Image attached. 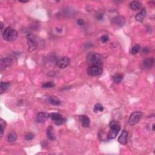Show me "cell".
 <instances>
[{"instance_id": "1", "label": "cell", "mask_w": 155, "mask_h": 155, "mask_svg": "<svg viewBox=\"0 0 155 155\" xmlns=\"http://www.w3.org/2000/svg\"><path fill=\"white\" fill-rule=\"evenodd\" d=\"M110 130L107 135L108 139H115L121 130L120 124L117 121H112L110 123Z\"/></svg>"}, {"instance_id": "2", "label": "cell", "mask_w": 155, "mask_h": 155, "mask_svg": "<svg viewBox=\"0 0 155 155\" xmlns=\"http://www.w3.org/2000/svg\"><path fill=\"white\" fill-rule=\"evenodd\" d=\"M3 36V38L7 41L12 42L16 40L18 37V32L13 28L8 27L4 31Z\"/></svg>"}, {"instance_id": "3", "label": "cell", "mask_w": 155, "mask_h": 155, "mask_svg": "<svg viewBox=\"0 0 155 155\" xmlns=\"http://www.w3.org/2000/svg\"><path fill=\"white\" fill-rule=\"evenodd\" d=\"M88 61L91 64V65H98L101 67L103 63L102 58L99 54L91 53L88 56Z\"/></svg>"}, {"instance_id": "4", "label": "cell", "mask_w": 155, "mask_h": 155, "mask_svg": "<svg viewBox=\"0 0 155 155\" xmlns=\"http://www.w3.org/2000/svg\"><path fill=\"white\" fill-rule=\"evenodd\" d=\"M27 44H28V50L29 52H32L36 50L38 46L37 39L32 34H28L27 35Z\"/></svg>"}, {"instance_id": "5", "label": "cell", "mask_w": 155, "mask_h": 155, "mask_svg": "<svg viewBox=\"0 0 155 155\" xmlns=\"http://www.w3.org/2000/svg\"><path fill=\"white\" fill-rule=\"evenodd\" d=\"M49 118L52 121H55L56 125H60L65 123L66 119L63 118L61 114L59 113H51L49 114Z\"/></svg>"}, {"instance_id": "6", "label": "cell", "mask_w": 155, "mask_h": 155, "mask_svg": "<svg viewBox=\"0 0 155 155\" xmlns=\"http://www.w3.org/2000/svg\"><path fill=\"white\" fill-rule=\"evenodd\" d=\"M102 69L101 67L98 65H90L87 70V73L90 76H96L101 75L102 73Z\"/></svg>"}, {"instance_id": "7", "label": "cell", "mask_w": 155, "mask_h": 155, "mask_svg": "<svg viewBox=\"0 0 155 155\" xmlns=\"http://www.w3.org/2000/svg\"><path fill=\"white\" fill-rule=\"evenodd\" d=\"M143 113L141 112H135L131 114L129 118V124L131 125H135L139 123L141 119Z\"/></svg>"}, {"instance_id": "8", "label": "cell", "mask_w": 155, "mask_h": 155, "mask_svg": "<svg viewBox=\"0 0 155 155\" xmlns=\"http://www.w3.org/2000/svg\"><path fill=\"white\" fill-rule=\"evenodd\" d=\"M56 64H57V66L60 69H65L70 65V59L67 57H63L58 59Z\"/></svg>"}, {"instance_id": "9", "label": "cell", "mask_w": 155, "mask_h": 155, "mask_svg": "<svg viewBox=\"0 0 155 155\" xmlns=\"http://www.w3.org/2000/svg\"><path fill=\"white\" fill-rule=\"evenodd\" d=\"M49 118V114L46 112H40L36 116V121L39 123H44Z\"/></svg>"}, {"instance_id": "10", "label": "cell", "mask_w": 155, "mask_h": 155, "mask_svg": "<svg viewBox=\"0 0 155 155\" xmlns=\"http://www.w3.org/2000/svg\"><path fill=\"white\" fill-rule=\"evenodd\" d=\"M112 23L118 27H123L125 23V19L123 16H117L112 19Z\"/></svg>"}, {"instance_id": "11", "label": "cell", "mask_w": 155, "mask_h": 155, "mask_svg": "<svg viewBox=\"0 0 155 155\" xmlns=\"http://www.w3.org/2000/svg\"><path fill=\"white\" fill-rule=\"evenodd\" d=\"M79 120L81 123L82 127H88L90 124V120L89 118L86 115H81L79 117Z\"/></svg>"}, {"instance_id": "12", "label": "cell", "mask_w": 155, "mask_h": 155, "mask_svg": "<svg viewBox=\"0 0 155 155\" xmlns=\"http://www.w3.org/2000/svg\"><path fill=\"white\" fill-rule=\"evenodd\" d=\"M127 137L128 132L126 130H123L121 135L118 139V142L123 145H125L127 143Z\"/></svg>"}, {"instance_id": "13", "label": "cell", "mask_w": 155, "mask_h": 155, "mask_svg": "<svg viewBox=\"0 0 155 155\" xmlns=\"http://www.w3.org/2000/svg\"><path fill=\"white\" fill-rule=\"evenodd\" d=\"M12 63V59L10 58H2L1 59V70L5 69V68L10 65Z\"/></svg>"}, {"instance_id": "14", "label": "cell", "mask_w": 155, "mask_h": 155, "mask_svg": "<svg viewBox=\"0 0 155 155\" xmlns=\"http://www.w3.org/2000/svg\"><path fill=\"white\" fill-rule=\"evenodd\" d=\"M154 59L153 58H148L145 59L144 62H143V65L145 68L147 69H150L152 68L153 65H154Z\"/></svg>"}, {"instance_id": "15", "label": "cell", "mask_w": 155, "mask_h": 155, "mask_svg": "<svg viewBox=\"0 0 155 155\" xmlns=\"http://www.w3.org/2000/svg\"><path fill=\"white\" fill-rule=\"evenodd\" d=\"M145 16H146V10L145 9H142L141 10L140 12L138 13L136 15V16L135 17V19L137 21L141 23L144 21V19Z\"/></svg>"}, {"instance_id": "16", "label": "cell", "mask_w": 155, "mask_h": 155, "mask_svg": "<svg viewBox=\"0 0 155 155\" xmlns=\"http://www.w3.org/2000/svg\"><path fill=\"white\" fill-rule=\"evenodd\" d=\"M48 102H49L50 104H51L53 106H59L61 104V101L55 96L50 97V98L48 99Z\"/></svg>"}, {"instance_id": "17", "label": "cell", "mask_w": 155, "mask_h": 155, "mask_svg": "<svg viewBox=\"0 0 155 155\" xmlns=\"http://www.w3.org/2000/svg\"><path fill=\"white\" fill-rule=\"evenodd\" d=\"M47 135L50 140H54L55 139V136L53 132V128L52 126H50V127L47 128Z\"/></svg>"}, {"instance_id": "18", "label": "cell", "mask_w": 155, "mask_h": 155, "mask_svg": "<svg viewBox=\"0 0 155 155\" xmlns=\"http://www.w3.org/2000/svg\"><path fill=\"white\" fill-rule=\"evenodd\" d=\"M130 7L133 10H137L141 9V4L139 1H133L130 3Z\"/></svg>"}, {"instance_id": "19", "label": "cell", "mask_w": 155, "mask_h": 155, "mask_svg": "<svg viewBox=\"0 0 155 155\" xmlns=\"http://www.w3.org/2000/svg\"><path fill=\"white\" fill-rule=\"evenodd\" d=\"M112 78H113V80L114 82L118 84V83H120L122 81H123V76L121 74L118 73V74H115V75H113V77H112Z\"/></svg>"}, {"instance_id": "20", "label": "cell", "mask_w": 155, "mask_h": 155, "mask_svg": "<svg viewBox=\"0 0 155 155\" xmlns=\"http://www.w3.org/2000/svg\"><path fill=\"white\" fill-rule=\"evenodd\" d=\"M17 139V135L15 133H10L7 136V141L10 142H15Z\"/></svg>"}, {"instance_id": "21", "label": "cell", "mask_w": 155, "mask_h": 155, "mask_svg": "<svg viewBox=\"0 0 155 155\" xmlns=\"http://www.w3.org/2000/svg\"><path fill=\"white\" fill-rule=\"evenodd\" d=\"M10 86V84L8 82H3L1 83V93L2 94L5 91L7 90V89L9 88Z\"/></svg>"}, {"instance_id": "22", "label": "cell", "mask_w": 155, "mask_h": 155, "mask_svg": "<svg viewBox=\"0 0 155 155\" xmlns=\"http://www.w3.org/2000/svg\"><path fill=\"white\" fill-rule=\"evenodd\" d=\"M0 127H1V130H0V136L1 137H2L4 133V127H5V122L4 121L3 119H0Z\"/></svg>"}, {"instance_id": "23", "label": "cell", "mask_w": 155, "mask_h": 155, "mask_svg": "<svg viewBox=\"0 0 155 155\" xmlns=\"http://www.w3.org/2000/svg\"><path fill=\"white\" fill-rule=\"evenodd\" d=\"M139 50H140V46H139V44H135V45L131 48V53L132 54V55H136V54L138 53Z\"/></svg>"}, {"instance_id": "24", "label": "cell", "mask_w": 155, "mask_h": 155, "mask_svg": "<svg viewBox=\"0 0 155 155\" xmlns=\"http://www.w3.org/2000/svg\"><path fill=\"white\" fill-rule=\"evenodd\" d=\"M104 107L102 106L101 104H96L94 107V112H102L104 110Z\"/></svg>"}, {"instance_id": "25", "label": "cell", "mask_w": 155, "mask_h": 155, "mask_svg": "<svg viewBox=\"0 0 155 155\" xmlns=\"http://www.w3.org/2000/svg\"><path fill=\"white\" fill-rule=\"evenodd\" d=\"M55 86V84L52 82H46L45 84L42 85V87L44 88H52Z\"/></svg>"}, {"instance_id": "26", "label": "cell", "mask_w": 155, "mask_h": 155, "mask_svg": "<svg viewBox=\"0 0 155 155\" xmlns=\"http://www.w3.org/2000/svg\"><path fill=\"white\" fill-rule=\"evenodd\" d=\"M108 40H109V37H108V36L107 35H104L102 36L101 37V41L102 42H104H104H107Z\"/></svg>"}, {"instance_id": "27", "label": "cell", "mask_w": 155, "mask_h": 155, "mask_svg": "<svg viewBox=\"0 0 155 155\" xmlns=\"http://www.w3.org/2000/svg\"><path fill=\"white\" fill-rule=\"evenodd\" d=\"M34 135L32 133H28V134L26 135V140H27V141L32 140V139H34Z\"/></svg>"}, {"instance_id": "28", "label": "cell", "mask_w": 155, "mask_h": 155, "mask_svg": "<svg viewBox=\"0 0 155 155\" xmlns=\"http://www.w3.org/2000/svg\"><path fill=\"white\" fill-rule=\"evenodd\" d=\"M103 16L104 15L103 14H102V13H98V14L96 15V19H98V20H102V19H103Z\"/></svg>"}, {"instance_id": "29", "label": "cell", "mask_w": 155, "mask_h": 155, "mask_svg": "<svg viewBox=\"0 0 155 155\" xmlns=\"http://www.w3.org/2000/svg\"><path fill=\"white\" fill-rule=\"evenodd\" d=\"M77 23H78V24L79 25V26H83V25H84V21H83L82 19H78Z\"/></svg>"}, {"instance_id": "30", "label": "cell", "mask_w": 155, "mask_h": 155, "mask_svg": "<svg viewBox=\"0 0 155 155\" xmlns=\"http://www.w3.org/2000/svg\"><path fill=\"white\" fill-rule=\"evenodd\" d=\"M142 52L144 54H147L149 52V48L148 47H144L142 50Z\"/></svg>"}, {"instance_id": "31", "label": "cell", "mask_w": 155, "mask_h": 155, "mask_svg": "<svg viewBox=\"0 0 155 155\" xmlns=\"http://www.w3.org/2000/svg\"><path fill=\"white\" fill-rule=\"evenodd\" d=\"M3 23H1V29H3Z\"/></svg>"}, {"instance_id": "32", "label": "cell", "mask_w": 155, "mask_h": 155, "mask_svg": "<svg viewBox=\"0 0 155 155\" xmlns=\"http://www.w3.org/2000/svg\"><path fill=\"white\" fill-rule=\"evenodd\" d=\"M153 130L154 131V124H153Z\"/></svg>"}]
</instances>
